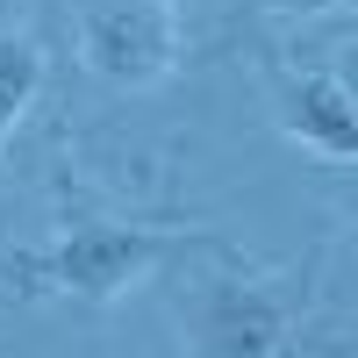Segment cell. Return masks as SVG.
Returning a JSON list of instances; mask_svg holds the SVG:
<instances>
[{"mask_svg":"<svg viewBox=\"0 0 358 358\" xmlns=\"http://www.w3.org/2000/svg\"><path fill=\"white\" fill-rule=\"evenodd\" d=\"M36 86H43V50H36V36H8V29H0V151H8V136L22 129Z\"/></svg>","mask_w":358,"mask_h":358,"instance_id":"5","label":"cell"},{"mask_svg":"<svg viewBox=\"0 0 358 358\" xmlns=\"http://www.w3.org/2000/svg\"><path fill=\"white\" fill-rule=\"evenodd\" d=\"M8 301H22V287H15V280H0V308H8Z\"/></svg>","mask_w":358,"mask_h":358,"instance_id":"7","label":"cell"},{"mask_svg":"<svg viewBox=\"0 0 358 358\" xmlns=\"http://www.w3.org/2000/svg\"><path fill=\"white\" fill-rule=\"evenodd\" d=\"M179 251V236L165 229H136V222H79L65 229L50 251L15 258L22 294H72V301H115L136 280H151L158 265Z\"/></svg>","mask_w":358,"mask_h":358,"instance_id":"1","label":"cell"},{"mask_svg":"<svg viewBox=\"0 0 358 358\" xmlns=\"http://www.w3.org/2000/svg\"><path fill=\"white\" fill-rule=\"evenodd\" d=\"M294 330V294L258 273H201L187 294L194 358H280Z\"/></svg>","mask_w":358,"mask_h":358,"instance_id":"2","label":"cell"},{"mask_svg":"<svg viewBox=\"0 0 358 358\" xmlns=\"http://www.w3.org/2000/svg\"><path fill=\"white\" fill-rule=\"evenodd\" d=\"M79 50L115 86H158L179 65V15L172 0H86Z\"/></svg>","mask_w":358,"mask_h":358,"instance_id":"3","label":"cell"},{"mask_svg":"<svg viewBox=\"0 0 358 358\" xmlns=\"http://www.w3.org/2000/svg\"><path fill=\"white\" fill-rule=\"evenodd\" d=\"M273 108H280V129L301 143V151L358 165V94H351L337 72L273 65Z\"/></svg>","mask_w":358,"mask_h":358,"instance_id":"4","label":"cell"},{"mask_svg":"<svg viewBox=\"0 0 358 358\" xmlns=\"http://www.w3.org/2000/svg\"><path fill=\"white\" fill-rule=\"evenodd\" d=\"M344 29H358V0H351V8H344Z\"/></svg>","mask_w":358,"mask_h":358,"instance_id":"8","label":"cell"},{"mask_svg":"<svg viewBox=\"0 0 358 358\" xmlns=\"http://www.w3.org/2000/svg\"><path fill=\"white\" fill-rule=\"evenodd\" d=\"M258 8H265V15H301V22H308V15H337V8H351V0H258Z\"/></svg>","mask_w":358,"mask_h":358,"instance_id":"6","label":"cell"}]
</instances>
